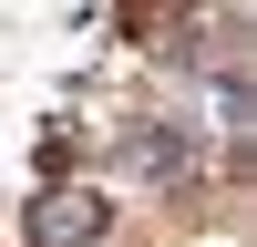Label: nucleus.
<instances>
[{
    "mask_svg": "<svg viewBox=\"0 0 257 247\" xmlns=\"http://www.w3.org/2000/svg\"><path fill=\"white\" fill-rule=\"evenodd\" d=\"M72 237H82V247L103 237V206H93V196H52V206H41V247H72Z\"/></svg>",
    "mask_w": 257,
    "mask_h": 247,
    "instance_id": "1",
    "label": "nucleus"
}]
</instances>
